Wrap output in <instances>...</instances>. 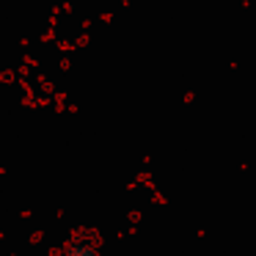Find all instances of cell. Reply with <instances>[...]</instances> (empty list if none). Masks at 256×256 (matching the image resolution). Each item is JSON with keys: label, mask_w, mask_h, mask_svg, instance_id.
Instances as JSON below:
<instances>
[{"label": "cell", "mask_w": 256, "mask_h": 256, "mask_svg": "<svg viewBox=\"0 0 256 256\" xmlns=\"http://www.w3.org/2000/svg\"><path fill=\"white\" fill-rule=\"evenodd\" d=\"M64 256H96V248L91 242H86V240H78V242H72L64 250Z\"/></svg>", "instance_id": "1"}]
</instances>
